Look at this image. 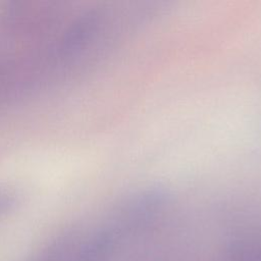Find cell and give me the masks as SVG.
Returning a JSON list of instances; mask_svg holds the SVG:
<instances>
[{"instance_id": "cell-1", "label": "cell", "mask_w": 261, "mask_h": 261, "mask_svg": "<svg viewBox=\"0 0 261 261\" xmlns=\"http://www.w3.org/2000/svg\"><path fill=\"white\" fill-rule=\"evenodd\" d=\"M108 233H101L80 246L59 248L41 261H100L110 246Z\"/></svg>"}]
</instances>
